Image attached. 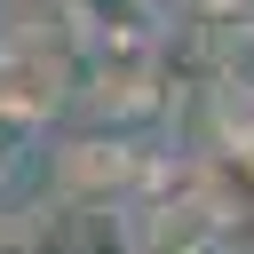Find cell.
I'll list each match as a JSON object with an SVG mask.
<instances>
[{"instance_id": "1", "label": "cell", "mask_w": 254, "mask_h": 254, "mask_svg": "<svg viewBox=\"0 0 254 254\" xmlns=\"http://www.w3.org/2000/svg\"><path fill=\"white\" fill-rule=\"evenodd\" d=\"M143 175H151V151H135L127 135H71V143H56V167H48V198L135 206Z\"/></svg>"}, {"instance_id": "2", "label": "cell", "mask_w": 254, "mask_h": 254, "mask_svg": "<svg viewBox=\"0 0 254 254\" xmlns=\"http://www.w3.org/2000/svg\"><path fill=\"white\" fill-rule=\"evenodd\" d=\"M135 222L127 206H87V198H40L32 214V254H127Z\"/></svg>"}, {"instance_id": "3", "label": "cell", "mask_w": 254, "mask_h": 254, "mask_svg": "<svg viewBox=\"0 0 254 254\" xmlns=\"http://www.w3.org/2000/svg\"><path fill=\"white\" fill-rule=\"evenodd\" d=\"M40 135H48V119H40L32 103H8V95H0V167H16Z\"/></svg>"}, {"instance_id": "4", "label": "cell", "mask_w": 254, "mask_h": 254, "mask_svg": "<svg viewBox=\"0 0 254 254\" xmlns=\"http://www.w3.org/2000/svg\"><path fill=\"white\" fill-rule=\"evenodd\" d=\"M0 254H32V222H0Z\"/></svg>"}, {"instance_id": "5", "label": "cell", "mask_w": 254, "mask_h": 254, "mask_svg": "<svg viewBox=\"0 0 254 254\" xmlns=\"http://www.w3.org/2000/svg\"><path fill=\"white\" fill-rule=\"evenodd\" d=\"M127 254H206V246H175V238H135Z\"/></svg>"}, {"instance_id": "6", "label": "cell", "mask_w": 254, "mask_h": 254, "mask_svg": "<svg viewBox=\"0 0 254 254\" xmlns=\"http://www.w3.org/2000/svg\"><path fill=\"white\" fill-rule=\"evenodd\" d=\"M0 198H8V167H0Z\"/></svg>"}]
</instances>
